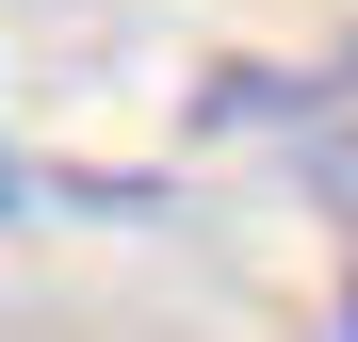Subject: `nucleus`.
<instances>
[{
    "label": "nucleus",
    "instance_id": "nucleus-1",
    "mask_svg": "<svg viewBox=\"0 0 358 342\" xmlns=\"http://www.w3.org/2000/svg\"><path fill=\"white\" fill-rule=\"evenodd\" d=\"M310 180H326V212H358V114H342V131L310 147Z\"/></svg>",
    "mask_w": 358,
    "mask_h": 342
},
{
    "label": "nucleus",
    "instance_id": "nucleus-2",
    "mask_svg": "<svg viewBox=\"0 0 358 342\" xmlns=\"http://www.w3.org/2000/svg\"><path fill=\"white\" fill-rule=\"evenodd\" d=\"M33 196H49V180H33V163H0V212H33Z\"/></svg>",
    "mask_w": 358,
    "mask_h": 342
},
{
    "label": "nucleus",
    "instance_id": "nucleus-3",
    "mask_svg": "<svg viewBox=\"0 0 358 342\" xmlns=\"http://www.w3.org/2000/svg\"><path fill=\"white\" fill-rule=\"evenodd\" d=\"M342 342H358V277H342Z\"/></svg>",
    "mask_w": 358,
    "mask_h": 342
}]
</instances>
